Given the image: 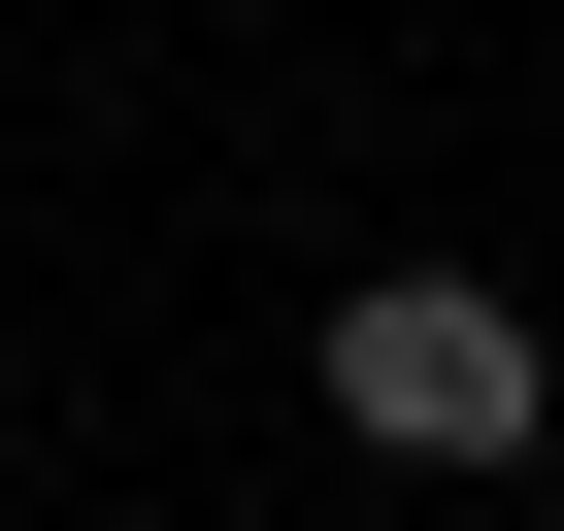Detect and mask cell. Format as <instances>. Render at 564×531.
Instances as JSON below:
<instances>
[{"label": "cell", "mask_w": 564, "mask_h": 531, "mask_svg": "<svg viewBox=\"0 0 564 531\" xmlns=\"http://www.w3.org/2000/svg\"><path fill=\"white\" fill-rule=\"evenodd\" d=\"M531 300H498V266H333V432L366 465H531Z\"/></svg>", "instance_id": "6da1fadb"}]
</instances>
